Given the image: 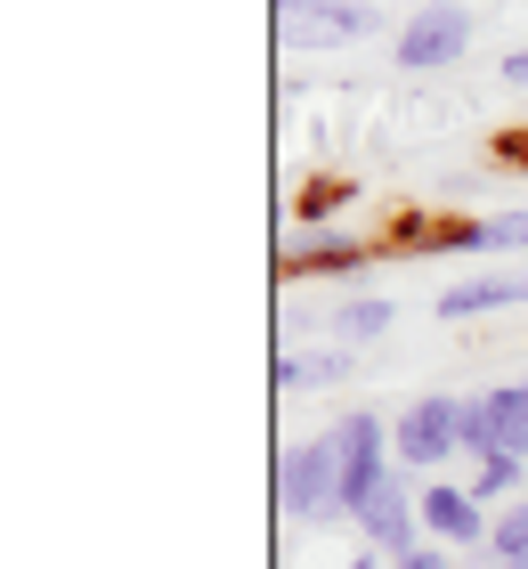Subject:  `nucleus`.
<instances>
[{"instance_id": "obj_16", "label": "nucleus", "mask_w": 528, "mask_h": 569, "mask_svg": "<svg viewBox=\"0 0 528 569\" xmlns=\"http://www.w3.org/2000/svg\"><path fill=\"white\" fill-rule=\"evenodd\" d=\"M390 569H464V553H447V546H431V537H422L415 553H399Z\"/></svg>"}, {"instance_id": "obj_12", "label": "nucleus", "mask_w": 528, "mask_h": 569, "mask_svg": "<svg viewBox=\"0 0 528 569\" xmlns=\"http://www.w3.org/2000/svg\"><path fill=\"white\" fill-rule=\"evenodd\" d=\"M471 497H480V505H520V488H528V456H505V448H496V456H480V463H471Z\"/></svg>"}, {"instance_id": "obj_2", "label": "nucleus", "mask_w": 528, "mask_h": 569, "mask_svg": "<svg viewBox=\"0 0 528 569\" xmlns=\"http://www.w3.org/2000/svg\"><path fill=\"white\" fill-rule=\"evenodd\" d=\"M277 505H285V521H301V529L350 521V512H341V456H333L326 431H309L277 456Z\"/></svg>"}, {"instance_id": "obj_13", "label": "nucleus", "mask_w": 528, "mask_h": 569, "mask_svg": "<svg viewBox=\"0 0 528 569\" xmlns=\"http://www.w3.org/2000/svg\"><path fill=\"white\" fill-rule=\"evenodd\" d=\"M358 237H350V228H309V237H293V244H285V269H317V261H358Z\"/></svg>"}, {"instance_id": "obj_10", "label": "nucleus", "mask_w": 528, "mask_h": 569, "mask_svg": "<svg viewBox=\"0 0 528 569\" xmlns=\"http://www.w3.org/2000/svg\"><path fill=\"white\" fill-rule=\"evenodd\" d=\"M480 407H488V439H496V448L528 456V382H488Z\"/></svg>"}, {"instance_id": "obj_8", "label": "nucleus", "mask_w": 528, "mask_h": 569, "mask_svg": "<svg viewBox=\"0 0 528 569\" xmlns=\"http://www.w3.org/2000/svg\"><path fill=\"white\" fill-rule=\"evenodd\" d=\"M528 301V269H496V277H464V284H447V293L431 301L447 326H464V318H496V309H520Z\"/></svg>"}, {"instance_id": "obj_14", "label": "nucleus", "mask_w": 528, "mask_h": 569, "mask_svg": "<svg viewBox=\"0 0 528 569\" xmlns=\"http://www.w3.org/2000/svg\"><path fill=\"white\" fill-rule=\"evenodd\" d=\"M471 252H528V212H496V220H471Z\"/></svg>"}, {"instance_id": "obj_7", "label": "nucleus", "mask_w": 528, "mask_h": 569, "mask_svg": "<svg viewBox=\"0 0 528 569\" xmlns=\"http://www.w3.org/2000/svg\"><path fill=\"white\" fill-rule=\"evenodd\" d=\"M422 537L447 546V553H471V546L496 537V512L471 497L464 480H422Z\"/></svg>"}, {"instance_id": "obj_3", "label": "nucleus", "mask_w": 528, "mask_h": 569, "mask_svg": "<svg viewBox=\"0 0 528 569\" xmlns=\"http://www.w3.org/2000/svg\"><path fill=\"white\" fill-rule=\"evenodd\" d=\"M333 456H341V512H358L382 497V480L399 472V456H390V416H375V407H341V416L326 423Z\"/></svg>"}, {"instance_id": "obj_18", "label": "nucleus", "mask_w": 528, "mask_h": 569, "mask_svg": "<svg viewBox=\"0 0 528 569\" xmlns=\"http://www.w3.org/2000/svg\"><path fill=\"white\" fill-rule=\"evenodd\" d=\"M350 569H390V561H382L375 546H358V553H350Z\"/></svg>"}, {"instance_id": "obj_15", "label": "nucleus", "mask_w": 528, "mask_h": 569, "mask_svg": "<svg viewBox=\"0 0 528 569\" xmlns=\"http://www.w3.org/2000/svg\"><path fill=\"white\" fill-rule=\"evenodd\" d=\"M488 561H528V497L496 512V537H488Z\"/></svg>"}, {"instance_id": "obj_9", "label": "nucleus", "mask_w": 528, "mask_h": 569, "mask_svg": "<svg viewBox=\"0 0 528 569\" xmlns=\"http://www.w3.org/2000/svg\"><path fill=\"white\" fill-rule=\"evenodd\" d=\"M358 375V350H285L277 358V391L285 399H301V391H341V382Z\"/></svg>"}, {"instance_id": "obj_5", "label": "nucleus", "mask_w": 528, "mask_h": 569, "mask_svg": "<svg viewBox=\"0 0 528 569\" xmlns=\"http://www.w3.org/2000/svg\"><path fill=\"white\" fill-rule=\"evenodd\" d=\"M277 33H285V49H341V41H375L382 9H358V0H277Z\"/></svg>"}, {"instance_id": "obj_4", "label": "nucleus", "mask_w": 528, "mask_h": 569, "mask_svg": "<svg viewBox=\"0 0 528 569\" xmlns=\"http://www.w3.org/2000/svg\"><path fill=\"white\" fill-rule=\"evenodd\" d=\"M471 33H480V17L464 0H422L399 33H390V58H399V73H447L471 49Z\"/></svg>"}, {"instance_id": "obj_6", "label": "nucleus", "mask_w": 528, "mask_h": 569, "mask_svg": "<svg viewBox=\"0 0 528 569\" xmlns=\"http://www.w3.org/2000/svg\"><path fill=\"white\" fill-rule=\"evenodd\" d=\"M358 546H375L382 561H399L422 546V480L415 472H390L382 480V497L358 512Z\"/></svg>"}, {"instance_id": "obj_17", "label": "nucleus", "mask_w": 528, "mask_h": 569, "mask_svg": "<svg viewBox=\"0 0 528 569\" xmlns=\"http://www.w3.org/2000/svg\"><path fill=\"white\" fill-rule=\"evenodd\" d=\"M496 82H505V90H520V98H528V49H505V66H496Z\"/></svg>"}, {"instance_id": "obj_1", "label": "nucleus", "mask_w": 528, "mask_h": 569, "mask_svg": "<svg viewBox=\"0 0 528 569\" xmlns=\"http://www.w3.org/2000/svg\"><path fill=\"white\" fill-rule=\"evenodd\" d=\"M390 456L415 480H439L447 463L464 456V391H422L390 416Z\"/></svg>"}, {"instance_id": "obj_19", "label": "nucleus", "mask_w": 528, "mask_h": 569, "mask_svg": "<svg viewBox=\"0 0 528 569\" xmlns=\"http://www.w3.org/2000/svg\"><path fill=\"white\" fill-rule=\"evenodd\" d=\"M488 569H528V561H488Z\"/></svg>"}, {"instance_id": "obj_11", "label": "nucleus", "mask_w": 528, "mask_h": 569, "mask_svg": "<svg viewBox=\"0 0 528 569\" xmlns=\"http://www.w3.org/2000/svg\"><path fill=\"white\" fill-rule=\"evenodd\" d=\"M390 318H399V309H390L382 293H350L326 326L341 333V350H366V342H382V333H390Z\"/></svg>"}]
</instances>
